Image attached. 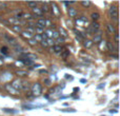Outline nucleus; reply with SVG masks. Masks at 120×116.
Masks as SVG:
<instances>
[{"label": "nucleus", "mask_w": 120, "mask_h": 116, "mask_svg": "<svg viewBox=\"0 0 120 116\" xmlns=\"http://www.w3.org/2000/svg\"><path fill=\"white\" fill-rule=\"evenodd\" d=\"M37 4H38V2H27V5L31 6L32 8H35V6H37Z\"/></svg>", "instance_id": "nucleus-33"}, {"label": "nucleus", "mask_w": 120, "mask_h": 116, "mask_svg": "<svg viewBox=\"0 0 120 116\" xmlns=\"http://www.w3.org/2000/svg\"><path fill=\"white\" fill-rule=\"evenodd\" d=\"M21 60H22V62L25 66H32V64H33V61L30 59H23V58H21Z\"/></svg>", "instance_id": "nucleus-25"}, {"label": "nucleus", "mask_w": 120, "mask_h": 116, "mask_svg": "<svg viewBox=\"0 0 120 116\" xmlns=\"http://www.w3.org/2000/svg\"><path fill=\"white\" fill-rule=\"evenodd\" d=\"M105 48H106V42L104 41V40H101V41L99 42V50L103 51Z\"/></svg>", "instance_id": "nucleus-20"}, {"label": "nucleus", "mask_w": 120, "mask_h": 116, "mask_svg": "<svg viewBox=\"0 0 120 116\" xmlns=\"http://www.w3.org/2000/svg\"><path fill=\"white\" fill-rule=\"evenodd\" d=\"M5 89L8 90L10 93H12V94H15V95H16V94H18V91H17V90H15L11 85H5Z\"/></svg>", "instance_id": "nucleus-9"}, {"label": "nucleus", "mask_w": 120, "mask_h": 116, "mask_svg": "<svg viewBox=\"0 0 120 116\" xmlns=\"http://www.w3.org/2000/svg\"><path fill=\"white\" fill-rule=\"evenodd\" d=\"M81 4H82L83 6H90L91 5V1H82Z\"/></svg>", "instance_id": "nucleus-35"}, {"label": "nucleus", "mask_w": 120, "mask_h": 116, "mask_svg": "<svg viewBox=\"0 0 120 116\" xmlns=\"http://www.w3.org/2000/svg\"><path fill=\"white\" fill-rule=\"evenodd\" d=\"M68 55H70V51H68V50H64V51H62L61 52V57L63 58V59L68 58Z\"/></svg>", "instance_id": "nucleus-22"}, {"label": "nucleus", "mask_w": 120, "mask_h": 116, "mask_svg": "<svg viewBox=\"0 0 120 116\" xmlns=\"http://www.w3.org/2000/svg\"><path fill=\"white\" fill-rule=\"evenodd\" d=\"M118 37H119V36H118V34H115V37H114V39H115V42H116V44L117 43H118Z\"/></svg>", "instance_id": "nucleus-39"}, {"label": "nucleus", "mask_w": 120, "mask_h": 116, "mask_svg": "<svg viewBox=\"0 0 120 116\" xmlns=\"http://www.w3.org/2000/svg\"><path fill=\"white\" fill-rule=\"evenodd\" d=\"M34 39L36 40L37 42H40V41H42V37H41V35H39V34H36L35 36H34Z\"/></svg>", "instance_id": "nucleus-27"}, {"label": "nucleus", "mask_w": 120, "mask_h": 116, "mask_svg": "<svg viewBox=\"0 0 120 116\" xmlns=\"http://www.w3.org/2000/svg\"><path fill=\"white\" fill-rule=\"evenodd\" d=\"M3 37H4V39H5L6 41H8V43H10L11 46H13V48H16V46H19V42L17 41V39H16V38L12 37V36L8 35V34H4V35H3Z\"/></svg>", "instance_id": "nucleus-1"}, {"label": "nucleus", "mask_w": 120, "mask_h": 116, "mask_svg": "<svg viewBox=\"0 0 120 116\" xmlns=\"http://www.w3.org/2000/svg\"><path fill=\"white\" fill-rule=\"evenodd\" d=\"M101 34H100V33H98V34H95V36H94V40H93V41L94 42H96V43H99V42L100 41H101Z\"/></svg>", "instance_id": "nucleus-14"}, {"label": "nucleus", "mask_w": 120, "mask_h": 116, "mask_svg": "<svg viewBox=\"0 0 120 116\" xmlns=\"http://www.w3.org/2000/svg\"><path fill=\"white\" fill-rule=\"evenodd\" d=\"M77 38L80 40H83V36L81 35V33H77Z\"/></svg>", "instance_id": "nucleus-38"}, {"label": "nucleus", "mask_w": 120, "mask_h": 116, "mask_svg": "<svg viewBox=\"0 0 120 116\" xmlns=\"http://www.w3.org/2000/svg\"><path fill=\"white\" fill-rule=\"evenodd\" d=\"M58 37H59V32H57V31H54V32H53L52 39H53V38H56V39H57Z\"/></svg>", "instance_id": "nucleus-34"}, {"label": "nucleus", "mask_w": 120, "mask_h": 116, "mask_svg": "<svg viewBox=\"0 0 120 116\" xmlns=\"http://www.w3.org/2000/svg\"><path fill=\"white\" fill-rule=\"evenodd\" d=\"M106 27H108V32H109L110 34H112V33H114V32H116V29H115L114 24H111V23H109V24L106 25Z\"/></svg>", "instance_id": "nucleus-16"}, {"label": "nucleus", "mask_w": 120, "mask_h": 116, "mask_svg": "<svg viewBox=\"0 0 120 116\" xmlns=\"http://www.w3.org/2000/svg\"><path fill=\"white\" fill-rule=\"evenodd\" d=\"M22 57H24L25 59H30V60H35L37 59V56H36L35 54H32V53H23L22 54Z\"/></svg>", "instance_id": "nucleus-7"}, {"label": "nucleus", "mask_w": 120, "mask_h": 116, "mask_svg": "<svg viewBox=\"0 0 120 116\" xmlns=\"http://www.w3.org/2000/svg\"><path fill=\"white\" fill-rule=\"evenodd\" d=\"M11 85H12V87L14 88L15 90L22 89V81H20V80H14Z\"/></svg>", "instance_id": "nucleus-6"}, {"label": "nucleus", "mask_w": 120, "mask_h": 116, "mask_svg": "<svg viewBox=\"0 0 120 116\" xmlns=\"http://www.w3.org/2000/svg\"><path fill=\"white\" fill-rule=\"evenodd\" d=\"M60 111H62V112H72V113L76 112V110H74V109H61Z\"/></svg>", "instance_id": "nucleus-32"}, {"label": "nucleus", "mask_w": 120, "mask_h": 116, "mask_svg": "<svg viewBox=\"0 0 120 116\" xmlns=\"http://www.w3.org/2000/svg\"><path fill=\"white\" fill-rule=\"evenodd\" d=\"M60 34H61V36H62V38H63V39L68 37V32H66L63 27H59V35H60Z\"/></svg>", "instance_id": "nucleus-17"}, {"label": "nucleus", "mask_w": 120, "mask_h": 116, "mask_svg": "<svg viewBox=\"0 0 120 116\" xmlns=\"http://www.w3.org/2000/svg\"><path fill=\"white\" fill-rule=\"evenodd\" d=\"M39 72L41 73V74H42V73H44V74H46V73H48V71H46V70H40Z\"/></svg>", "instance_id": "nucleus-40"}, {"label": "nucleus", "mask_w": 120, "mask_h": 116, "mask_svg": "<svg viewBox=\"0 0 120 116\" xmlns=\"http://www.w3.org/2000/svg\"><path fill=\"white\" fill-rule=\"evenodd\" d=\"M0 60H3V56H2V57L0 56Z\"/></svg>", "instance_id": "nucleus-44"}, {"label": "nucleus", "mask_w": 120, "mask_h": 116, "mask_svg": "<svg viewBox=\"0 0 120 116\" xmlns=\"http://www.w3.org/2000/svg\"><path fill=\"white\" fill-rule=\"evenodd\" d=\"M12 30L14 32H16V33H20L22 32V29H21L20 25H12Z\"/></svg>", "instance_id": "nucleus-18"}, {"label": "nucleus", "mask_w": 120, "mask_h": 116, "mask_svg": "<svg viewBox=\"0 0 120 116\" xmlns=\"http://www.w3.org/2000/svg\"><path fill=\"white\" fill-rule=\"evenodd\" d=\"M106 46H108V49L111 51V52H116L117 51V46H115L112 42H108V43H106Z\"/></svg>", "instance_id": "nucleus-11"}, {"label": "nucleus", "mask_w": 120, "mask_h": 116, "mask_svg": "<svg viewBox=\"0 0 120 116\" xmlns=\"http://www.w3.org/2000/svg\"><path fill=\"white\" fill-rule=\"evenodd\" d=\"M2 111L5 112V113H11V114H15V113H17V111L14 110V109H8V108H3Z\"/></svg>", "instance_id": "nucleus-21"}, {"label": "nucleus", "mask_w": 120, "mask_h": 116, "mask_svg": "<svg viewBox=\"0 0 120 116\" xmlns=\"http://www.w3.org/2000/svg\"><path fill=\"white\" fill-rule=\"evenodd\" d=\"M16 74L18 75V76H26L27 72H25V71H17Z\"/></svg>", "instance_id": "nucleus-28"}, {"label": "nucleus", "mask_w": 120, "mask_h": 116, "mask_svg": "<svg viewBox=\"0 0 120 116\" xmlns=\"http://www.w3.org/2000/svg\"><path fill=\"white\" fill-rule=\"evenodd\" d=\"M81 82H82V83H84V82H86V80H85V79H81Z\"/></svg>", "instance_id": "nucleus-43"}, {"label": "nucleus", "mask_w": 120, "mask_h": 116, "mask_svg": "<svg viewBox=\"0 0 120 116\" xmlns=\"http://www.w3.org/2000/svg\"><path fill=\"white\" fill-rule=\"evenodd\" d=\"M27 42H29V44H30V46H36L38 44V42L36 41L34 38H32V39H29V40H27Z\"/></svg>", "instance_id": "nucleus-23"}, {"label": "nucleus", "mask_w": 120, "mask_h": 116, "mask_svg": "<svg viewBox=\"0 0 120 116\" xmlns=\"http://www.w3.org/2000/svg\"><path fill=\"white\" fill-rule=\"evenodd\" d=\"M32 13H33L34 16H37V17L42 16V14H43V13H42V11H41V8H38V6H35V8H32Z\"/></svg>", "instance_id": "nucleus-4"}, {"label": "nucleus", "mask_w": 120, "mask_h": 116, "mask_svg": "<svg viewBox=\"0 0 120 116\" xmlns=\"http://www.w3.org/2000/svg\"><path fill=\"white\" fill-rule=\"evenodd\" d=\"M90 27H91L92 30H93L94 32H97L98 30H99V24H98L97 22H93V23H91V25H90Z\"/></svg>", "instance_id": "nucleus-15"}, {"label": "nucleus", "mask_w": 120, "mask_h": 116, "mask_svg": "<svg viewBox=\"0 0 120 116\" xmlns=\"http://www.w3.org/2000/svg\"><path fill=\"white\" fill-rule=\"evenodd\" d=\"M48 4L49 3H46V4H43V6H42V8H41V11H42V13H48L49 12V11H50V8H49V6H48Z\"/></svg>", "instance_id": "nucleus-26"}, {"label": "nucleus", "mask_w": 120, "mask_h": 116, "mask_svg": "<svg viewBox=\"0 0 120 116\" xmlns=\"http://www.w3.org/2000/svg\"><path fill=\"white\" fill-rule=\"evenodd\" d=\"M109 14H110V17L114 20H117L118 19V10H117L116 6H111L110 10H109Z\"/></svg>", "instance_id": "nucleus-3"}, {"label": "nucleus", "mask_w": 120, "mask_h": 116, "mask_svg": "<svg viewBox=\"0 0 120 116\" xmlns=\"http://www.w3.org/2000/svg\"><path fill=\"white\" fill-rule=\"evenodd\" d=\"M43 106H32V104H24L23 109H26V110H31V109H38V108H42Z\"/></svg>", "instance_id": "nucleus-13"}, {"label": "nucleus", "mask_w": 120, "mask_h": 116, "mask_svg": "<svg viewBox=\"0 0 120 116\" xmlns=\"http://www.w3.org/2000/svg\"><path fill=\"white\" fill-rule=\"evenodd\" d=\"M52 10H53V14L55 15V16H59L60 15V10L58 8V5H57L56 2H52Z\"/></svg>", "instance_id": "nucleus-5"}, {"label": "nucleus", "mask_w": 120, "mask_h": 116, "mask_svg": "<svg viewBox=\"0 0 120 116\" xmlns=\"http://www.w3.org/2000/svg\"><path fill=\"white\" fill-rule=\"evenodd\" d=\"M41 92H42L41 85H40V83H38V82L34 83L33 87H32V93H33L34 95L38 96V95H40V94H41Z\"/></svg>", "instance_id": "nucleus-2"}, {"label": "nucleus", "mask_w": 120, "mask_h": 116, "mask_svg": "<svg viewBox=\"0 0 120 116\" xmlns=\"http://www.w3.org/2000/svg\"><path fill=\"white\" fill-rule=\"evenodd\" d=\"M63 41H64V39L62 37H58V38H57V42H58V43H62Z\"/></svg>", "instance_id": "nucleus-37"}, {"label": "nucleus", "mask_w": 120, "mask_h": 116, "mask_svg": "<svg viewBox=\"0 0 120 116\" xmlns=\"http://www.w3.org/2000/svg\"><path fill=\"white\" fill-rule=\"evenodd\" d=\"M21 36H22L24 39H27V40L33 38V34L29 33V32H26V31H22V32H21Z\"/></svg>", "instance_id": "nucleus-8"}, {"label": "nucleus", "mask_w": 120, "mask_h": 116, "mask_svg": "<svg viewBox=\"0 0 120 116\" xmlns=\"http://www.w3.org/2000/svg\"><path fill=\"white\" fill-rule=\"evenodd\" d=\"M46 35V37L48 38H52V35H53V31H51V30H48V31L44 33Z\"/></svg>", "instance_id": "nucleus-31"}, {"label": "nucleus", "mask_w": 120, "mask_h": 116, "mask_svg": "<svg viewBox=\"0 0 120 116\" xmlns=\"http://www.w3.org/2000/svg\"><path fill=\"white\" fill-rule=\"evenodd\" d=\"M0 20H1V16H0Z\"/></svg>", "instance_id": "nucleus-45"}, {"label": "nucleus", "mask_w": 120, "mask_h": 116, "mask_svg": "<svg viewBox=\"0 0 120 116\" xmlns=\"http://www.w3.org/2000/svg\"><path fill=\"white\" fill-rule=\"evenodd\" d=\"M1 54H3V55H8V50L6 46H2L1 48Z\"/></svg>", "instance_id": "nucleus-29"}, {"label": "nucleus", "mask_w": 120, "mask_h": 116, "mask_svg": "<svg viewBox=\"0 0 120 116\" xmlns=\"http://www.w3.org/2000/svg\"><path fill=\"white\" fill-rule=\"evenodd\" d=\"M99 17L100 16H99V14H98V13H93V14L91 15V18L94 20V22H95L96 20H98V19H99Z\"/></svg>", "instance_id": "nucleus-24"}, {"label": "nucleus", "mask_w": 120, "mask_h": 116, "mask_svg": "<svg viewBox=\"0 0 120 116\" xmlns=\"http://www.w3.org/2000/svg\"><path fill=\"white\" fill-rule=\"evenodd\" d=\"M92 46H93V41L92 40H84V46L86 49H91L92 48Z\"/></svg>", "instance_id": "nucleus-19"}, {"label": "nucleus", "mask_w": 120, "mask_h": 116, "mask_svg": "<svg viewBox=\"0 0 120 116\" xmlns=\"http://www.w3.org/2000/svg\"><path fill=\"white\" fill-rule=\"evenodd\" d=\"M117 112H118L117 110H111L110 111V113H117Z\"/></svg>", "instance_id": "nucleus-42"}, {"label": "nucleus", "mask_w": 120, "mask_h": 116, "mask_svg": "<svg viewBox=\"0 0 120 116\" xmlns=\"http://www.w3.org/2000/svg\"><path fill=\"white\" fill-rule=\"evenodd\" d=\"M51 52H54V53H61V52H62V48H61V46H54L53 48H51Z\"/></svg>", "instance_id": "nucleus-10"}, {"label": "nucleus", "mask_w": 120, "mask_h": 116, "mask_svg": "<svg viewBox=\"0 0 120 116\" xmlns=\"http://www.w3.org/2000/svg\"><path fill=\"white\" fill-rule=\"evenodd\" d=\"M45 41H46V43H48V46H54V44H55L54 40H53L52 38H48Z\"/></svg>", "instance_id": "nucleus-30"}, {"label": "nucleus", "mask_w": 120, "mask_h": 116, "mask_svg": "<svg viewBox=\"0 0 120 116\" xmlns=\"http://www.w3.org/2000/svg\"><path fill=\"white\" fill-rule=\"evenodd\" d=\"M40 43H41V46H43V48H48V43H46V41L45 40H42V41H40Z\"/></svg>", "instance_id": "nucleus-36"}, {"label": "nucleus", "mask_w": 120, "mask_h": 116, "mask_svg": "<svg viewBox=\"0 0 120 116\" xmlns=\"http://www.w3.org/2000/svg\"><path fill=\"white\" fill-rule=\"evenodd\" d=\"M68 15H70V17L74 18V17H76V15H77V11L75 10L74 8H68Z\"/></svg>", "instance_id": "nucleus-12"}, {"label": "nucleus", "mask_w": 120, "mask_h": 116, "mask_svg": "<svg viewBox=\"0 0 120 116\" xmlns=\"http://www.w3.org/2000/svg\"><path fill=\"white\" fill-rule=\"evenodd\" d=\"M44 82H45L48 85H50V80H49V79H45V80H44Z\"/></svg>", "instance_id": "nucleus-41"}]
</instances>
